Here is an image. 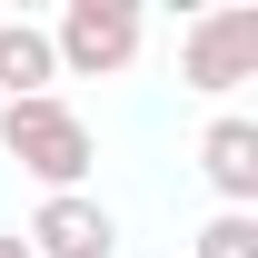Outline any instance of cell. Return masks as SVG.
<instances>
[{"label": "cell", "mask_w": 258, "mask_h": 258, "mask_svg": "<svg viewBox=\"0 0 258 258\" xmlns=\"http://www.w3.org/2000/svg\"><path fill=\"white\" fill-rule=\"evenodd\" d=\"M189 258H258V219H248V209H219V219L199 228Z\"/></svg>", "instance_id": "7"}, {"label": "cell", "mask_w": 258, "mask_h": 258, "mask_svg": "<svg viewBox=\"0 0 258 258\" xmlns=\"http://www.w3.org/2000/svg\"><path fill=\"white\" fill-rule=\"evenodd\" d=\"M238 80H258V0H219V10H199L189 40H179V90L228 99Z\"/></svg>", "instance_id": "2"}, {"label": "cell", "mask_w": 258, "mask_h": 258, "mask_svg": "<svg viewBox=\"0 0 258 258\" xmlns=\"http://www.w3.org/2000/svg\"><path fill=\"white\" fill-rule=\"evenodd\" d=\"M60 80V50L40 20H0V99H50Z\"/></svg>", "instance_id": "6"}, {"label": "cell", "mask_w": 258, "mask_h": 258, "mask_svg": "<svg viewBox=\"0 0 258 258\" xmlns=\"http://www.w3.org/2000/svg\"><path fill=\"white\" fill-rule=\"evenodd\" d=\"M199 179L219 189V209H248L258 199V119L219 109V119L199 129Z\"/></svg>", "instance_id": "5"}, {"label": "cell", "mask_w": 258, "mask_h": 258, "mask_svg": "<svg viewBox=\"0 0 258 258\" xmlns=\"http://www.w3.org/2000/svg\"><path fill=\"white\" fill-rule=\"evenodd\" d=\"M20 238H30V258H119V219H109V199H90V189L40 199Z\"/></svg>", "instance_id": "4"}, {"label": "cell", "mask_w": 258, "mask_h": 258, "mask_svg": "<svg viewBox=\"0 0 258 258\" xmlns=\"http://www.w3.org/2000/svg\"><path fill=\"white\" fill-rule=\"evenodd\" d=\"M50 50H60V80H119L139 60V0H70L50 20Z\"/></svg>", "instance_id": "3"}, {"label": "cell", "mask_w": 258, "mask_h": 258, "mask_svg": "<svg viewBox=\"0 0 258 258\" xmlns=\"http://www.w3.org/2000/svg\"><path fill=\"white\" fill-rule=\"evenodd\" d=\"M0 258H30V238H20V228H0Z\"/></svg>", "instance_id": "8"}, {"label": "cell", "mask_w": 258, "mask_h": 258, "mask_svg": "<svg viewBox=\"0 0 258 258\" xmlns=\"http://www.w3.org/2000/svg\"><path fill=\"white\" fill-rule=\"evenodd\" d=\"M0 149H10V159L40 179V199L90 189V169H99V139H90V119H80L60 90H50V99H0Z\"/></svg>", "instance_id": "1"}]
</instances>
